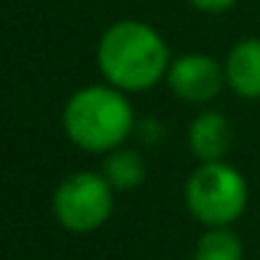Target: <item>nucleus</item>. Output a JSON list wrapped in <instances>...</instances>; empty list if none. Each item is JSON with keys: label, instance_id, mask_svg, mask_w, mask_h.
Listing matches in <instances>:
<instances>
[{"label": "nucleus", "instance_id": "3", "mask_svg": "<svg viewBox=\"0 0 260 260\" xmlns=\"http://www.w3.org/2000/svg\"><path fill=\"white\" fill-rule=\"evenodd\" d=\"M185 199L190 213L210 226L235 221L246 207V182L232 165L204 162L187 179Z\"/></svg>", "mask_w": 260, "mask_h": 260}, {"label": "nucleus", "instance_id": "2", "mask_svg": "<svg viewBox=\"0 0 260 260\" xmlns=\"http://www.w3.org/2000/svg\"><path fill=\"white\" fill-rule=\"evenodd\" d=\"M132 123L129 101L112 84L84 87L64 107V132L84 151H115L129 137Z\"/></svg>", "mask_w": 260, "mask_h": 260}, {"label": "nucleus", "instance_id": "8", "mask_svg": "<svg viewBox=\"0 0 260 260\" xmlns=\"http://www.w3.org/2000/svg\"><path fill=\"white\" fill-rule=\"evenodd\" d=\"M104 176H107V182L112 187H118V190H129V187H137L143 182V176H146V165H143L140 154L115 148V151L109 154L107 165H104Z\"/></svg>", "mask_w": 260, "mask_h": 260}, {"label": "nucleus", "instance_id": "6", "mask_svg": "<svg viewBox=\"0 0 260 260\" xmlns=\"http://www.w3.org/2000/svg\"><path fill=\"white\" fill-rule=\"evenodd\" d=\"M224 73L241 98H260V40L238 42L226 56Z\"/></svg>", "mask_w": 260, "mask_h": 260}, {"label": "nucleus", "instance_id": "4", "mask_svg": "<svg viewBox=\"0 0 260 260\" xmlns=\"http://www.w3.org/2000/svg\"><path fill=\"white\" fill-rule=\"evenodd\" d=\"M112 190L107 176L73 174L53 193V213L70 232H92L112 215Z\"/></svg>", "mask_w": 260, "mask_h": 260}, {"label": "nucleus", "instance_id": "7", "mask_svg": "<svg viewBox=\"0 0 260 260\" xmlns=\"http://www.w3.org/2000/svg\"><path fill=\"white\" fill-rule=\"evenodd\" d=\"M232 129L230 120L218 112H204L190 126V148L202 162H221L230 151Z\"/></svg>", "mask_w": 260, "mask_h": 260}, {"label": "nucleus", "instance_id": "1", "mask_svg": "<svg viewBox=\"0 0 260 260\" xmlns=\"http://www.w3.org/2000/svg\"><path fill=\"white\" fill-rule=\"evenodd\" d=\"M98 68L112 87L140 92L168 76V45L140 20H120L98 42Z\"/></svg>", "mask_w": 260, "mask_h": 260}, {"label": "nucleus", "instance_id": "10", "mask_svg": "<svg viewBox=\"0 0 260 260\" xmlns=\"http://www.w3.org/2000/svg\"><path fill=\"white\" fill-rule=\"evenodd\" d=\"M190 6H196L199 12H210V14H218V12H226L238 3V0H187Z\"/></svg>", "mask_w": 260, "mask_h": 260}, {"label": "nucleus", "instance_id": "9", "mask_svg": "<svg viewBox=\"0 0 260 260\" xmlns=\"http://www.w3.org/2000/svg\"><path fill=\"white\" fill-rule=\"evenodd\" d=\"M196 260H243L241 241L226 230H213L202 235L196 246Z\"/></svg>", "mask_w": 260, "mask_h": 260}, {"label": "nucleus", "instance_id": "5", "mask_svg": "<svg viewBox=\"0 0 260 260\" xmlns=\"http://www.w3.org/2000/svg\"><path fill=\"white\" fill-rule=\"evenodd\" d=\"M168 84L182 101L204 104L221 92V87L226 84V73L215 59L190 53L168 68Z\"/></svg>", "mask_w": 260, "mask_h": 260}]
</instances>
